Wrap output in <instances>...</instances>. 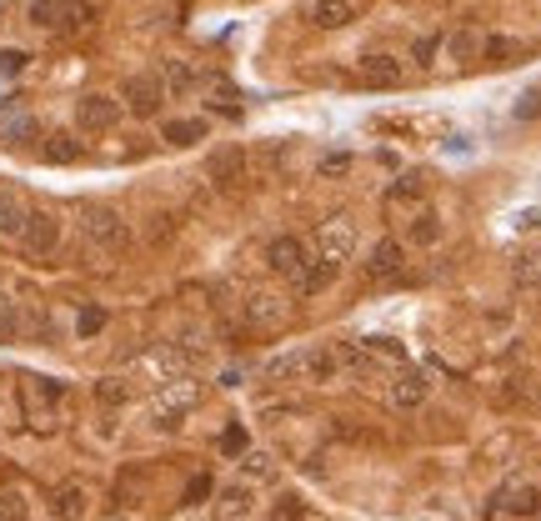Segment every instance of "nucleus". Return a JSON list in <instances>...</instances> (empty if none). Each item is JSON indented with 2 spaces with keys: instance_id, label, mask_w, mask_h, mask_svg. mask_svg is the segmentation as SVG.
<instances>
[{
  "instance_id": "f257e3e1",
  "label": "nucleus",
  "mask_w": 541,
  "mask_h": 521,
  "mask_svg": "<svg viewBox=\"0 0 541 521\" xmlns=\"http://www.w3.org/2000/svg\"><path fill=\"white\" fill-rule=\"evenodd\" d=\"M81 231H86V241H91L101 256H126V251H131V221H126L116 206H86Z\"/></svg>"
},
{
  "instance_id": "f03ea898",
  "label": "nucleus",
  "mask_w": 541,
  "mask_h": 521,
  "mask_svg": "<svg viewBox=\"0 0 541 521\" xmlns=\"http://www.w3.org/2000/svg\"><path fill=\"white\" fill-rule=\"evenodd\" d=\"M96 21V11L86 0H31V26L51 31V36H76Z\"/></svg>"
},
{
  "instance_id": "7ed1b4c3",
  "label": "nucleus",
  "mask_w": 541,
  "mask_h": 521,
  "mask_svg": "<svg viewBox=\"0 0 541 521\" xmlns=\"http://www.w3.org/2000/svg\"><path fill=\"white\" fill-rule=\"evenodd\" d=\"M61 401H66V386L61 381H46V376H26L21 381V416L36 431H56V406Z\"/></svg>"
},
{
  "instance_id": "20e7f679",
  "label": "nucleus",
  "mask_w": 541,
  "mask_h": 521,
  "mask_svg": "<svg viewBox=\"0 0 541 521\" xmlns=\"http://www.w3.org/2000/svg\"><path fill=\"white\" fill-rule=\"evenodd\" d=\"M121 106H126L131 116H141V121L161 116V106H166V86H161V76H156V71H136V76H126V86H121Z\"/></svg>"
},
{
  "instance_id": "39448f33",
  "label": "nucleus",
  "mask_w": 541,
  "mask_h": 521,
  "mask_svg": "<svg viewBox=\"0 0 541 521\" xmlns=\"http://www.w3.org/2000/svg\"><path fill=\"white\" fill-rule=\"evenodd\" d=\"M196 401H201V391H196L191 381H171L166 391H156V396H151V426H161V431L181 426V421H186V411H196Z\"/></svg>"
},
{
  "instance_id": "423d86ee",
  "label": "nucleus",
  "mask_w": 541,
  "mask_h": 521,
  "mask_svg": "<svg viewBox=\"0 0 541 521\" xmlns=\"http://www.w3.org/2000/svg\"><path fill=\"white\" fill-rule=\"evenodd\" d=\"M61 216H51V211H31L26 216V231H21V251L31 256V261H51L56 251H61Z\"/></svg>"
},
{
  "instance_id": "0eeeda50",
  "label": "nucleus",
  "mask_w": 541,
  "mask_h": 521,
  "mask_svg": "<svg viewBox=\"0 0 541 521\" xmlns=\"http://www.w3.org/2000/svg\"><path fill=\"white\" fill-rule=\"evenodd\" d=\"M121 101L116 96H101V91H91V96H81L76 101V126L81 131H91V136H106V131H116L121 126Z\"/></svg>"
},
{
  "instance_id": "6e6552de",
  "label": "nucleus",
  "mask_w": 541,
  "mask_h": 521,
  "mask_svg": "<svg viewBox=\"0 0 541 521\" xmlns=\"http://www.w3.org/2000/svg\"><path fill=\"white\" fill-rule=\"evenodd\" d=\"M46 506H51V516H56V521H86V516H91V486L71 476V481L51 486Z\"/></svg>"
},
{
  "instance_id": "1a4fd4ad",
  "label": "nucleus",
  "mask_w": 541,
  "mask_h": 521,
  "mask_svg": "<svg viewBox=\"0 0 541 521\" xmlns=\"http://www.w3.org/2000/svg\"><path fill=\"white\" fill-rule=\"evenodd\" d=\"M301 21L311 31H346L356 21V0H306L301 6Z\"/></svg>"
},
{
  "instance_id": "9d476101",
  "label": "nucleus",
  "mask_w": 541,
  "mask_h": 521,
  "mask_svg": "<svg viewBox=\"0 0 541 521\" xmlns=\"http://www.w3.org/2000/svg\"><path fill=\"white\" fill-rule=\"evenodd\" d=\"M356 71H361V81H366V86H376V91H396V86L406 81V66H401L391 51H366Z\"/></svg>"
},
{
  "instance_id": "9b49d317",
  "label": "nucleus",
  "mask_w": 541,
  "mask_h": 521,
  "mask_svg": "<svg viewBox=\"0 0 541 521\" xmlns=\"http://www.w3.org/2000/svg\"><path fill=\"white\" fill-rule=\"evenodd\" d=\"M301 266H306V241L301 236H271L266 241V271L271 276H286L291 281Z\"/></svg>"
},
{
  "instance_id": "f8f14e48",
  "label": "nucleus",
  "mask_w": 541,
  "mask_h": 521,
  "mask_svg": "<svg viewBox=\"0 0 541 521\" xmlns=\"http://www.w3.org/2000/svg\"><path fill=\"white\" fill-rule=\"evenodd\" d=\"M301 381H306V386H336V381H341V356H336V346H306V351H301Z\"/></svg>"
},
{
  "instance_id": "ddd939ff",
  "label": "nucleus",
  "mask_w": 541,
  "mask_h": 521,
  "mask_svg": "<svg viewBox=\"0 0 541 521\" xmlns=\"http://www.w3.org/2000/svg\"><path fill=\"white\" fill-rule=\"evenodd\" d=\"M491 511H506V516L531 521V516H541V486H531V481H511V486H501V491H496Z\"/></svg>"
},
{
  "instance_id": "4468645a",
  "label": "nucleus",
  "mask_w": 541,
  "mask_h": 521,
  "mask_svg": "<svg viewBox=\"0 0 541 521\" xmlns=\"http://www.w3.org/2000/svg\"><path fill=\"white\" fill-rule=\"evenodd\" d=\"M316 246H321V256L346 261V256L356 251V226H351V216H326V221L316 226Z\"/></svg>"
},
{
  "instance_id": "2eb2a0df",
  "label": "nucleus",
  "mask_w": 541,
  "mask_h": 521,
  "mask_svg": "<svg viewBox=\"0 0 541 521\" xmlns=\"http://www.w3.org/2000/svg\"><path fill=\"white\" fill-rule=\"evenodd\" d=\"M286 321H291V311H286L281 296H271V291L246 296V326H251V331H281Z\"/></svg>"
},
{
  "instance_id": "dca6fc26",
  "label": "nucleus",
  "mask_w": 541,
  "mask_h": 521,
  "mask_svg": "<svg viewBox=\"0 0 541 521\" xmlns=\"http://www.w3.org/2000/svg\"><path fill=\"white\" fill-rule=\"evenodd\" d=\"M401 271H406V251H401V241H376L371 246V261H366V281H401Z\"/></svg>"
},
{
  "instance_id": "f3484780",
  "label": "nucleus",
  "mask_w": 541,
  "mask_h": 521,
  "mask_svg": "<svg viewBox=\"0 0 541 521\" xmlns=\"http://www.w3.org/2000/svg\"><path fill=\"white\" fill-rule=\"evenodd\" d=\"M336 276H341V261H336V256H316V261H306L291 281H296L301 296H321V291L336 286Z\"/></svg>"
},
{
  "instance_id": "a211bd4d",
  "label": "nucleus",
  "mask_w": 541,
  "mask_h": 521,
  "mask_svg": "<svg viewBox=\"0 0 541 521\" xmlns=\"http://www.w3.org/2000/svg\"><path fill=\"white\" fill-rule=\"evenodd\" d=\"M251 511H256V491H251L246 481H236V486H226V491L216 496L211 521H251Z\"/></svg>"
},
{
  "instance_id": "6ab92c4d",
  "label": "nucleus",
  "mask_w": 541,
  "mask_h": 521,
  "mask_svg": "<svg viewBox=\"0 0 541 521\" xmlns=\"http://www.w3.org/2000/svg\"><path fill=\"white\" fill-rule=\"evenodd\" d=\"M206 171H211L216 186H246V151H241V146H226V151L211 156Z\"/></svg>"
},
{
  "instance_id": "aec40b11",
  "label": "nucleus",
  "mask_w": 541,
  "mask_h": 521,
  "mask_svg": "<svg viewBox=\"0 0 541 521\" xmlns=\"http://www.w3.org/2000/svg\"><path fill=\"white\" fill-rule=\"evenodd\" d=\"M426 396H431V381L421 371H406L401 381H391V406L396 411H416V406H426Z\"/></svg>"
},
{
  "instance_id": "412c9836",
  "label": "nucleus",
  "mask_w": 541,
  "mask_h": 521,
  "mask_svg": "<svg viewBox=\"0 0 541 521\" xmlns=\"http://www.w3.org/2000/svg\"><path fill=\"white\" fill-rule=\"evenodd\" d=\"M26 201L21 196H11V191H0V241H21V231H26Z\"/></svg>"
},
{
  "instance_id": "4be33fe9",
  "label": "nucleus",
  "mask_w": 541,
  "mask_h": 521,
  "mask_svg": "<svg viewBox=\"0 0 541 521\" xmlns=\"http://www.w3.org/2000/svg\"><path fill=\"white\" fill-rule=\"evenodd\" d=\"M161 86H166V96H186V91H196L201 86V76H196V66H186V61H166L161 71Z\"/></svg>"
},
{
  "instance_id": "5701e85b",
  "label": "nucleus",
  "mask_w": 541,
  "mask_h": 521,
  "mask_svg": "<svg viewBox=\"0 0 541 521\" xmlns=\"http://www.w3.org/2000/svg\"><path fill=\"white\" fill-rule=\"evenodd\" d=\"M421 196H426V181H421V176H401V181L386 186L381 201H386V211H401V206H411V201H421Z\"/></svg>"
},
{
  "instance_id": "b1692460",
  "label": "nucleus",
  "mask_w": 541,
  "mask_h": 521,
  "mask_svg": "<svg viewBox=\"0 0 541 521\" xmlns=\"http://www.w3.org/2000/svg\"><path fill=\"white\" fill-rule=\"evenodd\" d=\"M406 241H411V246H436V241H441V216L416 211V216L406 221Z\"/></svg>"
},
{
  "instance_id": "393cba45",
  "label": "nucleus",
  "mask_w": 541,
  "mask_h": 521,
  "mask_svg": "<svg viewBox=\"0 0 541 521\" xmlns=\"http://www.w3.org/2000/svg\"><path fill=\"white\" fill-rule=\"evenodd\" d=\"M296 376H301V351H286V356L266 361V371H261V381H266V386H291Z\"/></svg>"
},
{
  "instance_id": "a878e982",
  "label": "nucleus",
  "mask_w": 541,
  "mask_h": 521,
  "mask_svg": "<svg viewBox=\"0 0 541 521\" xmlns=\"http://www.w3.org/2000/svg\"><path fill=\"white\" fill-rule=\"evenodd\" d=\"M511 281H516L521 291H541V251H521V256L511 261Z\"/></svg>"
},
{
  "instance_id": "bb28decb",
  "label": "nucleus",
  "mask_w": 541,
  "mask_h": 521,
  "mask_svg": "<svg viewBox=\"0 0 541 521\" xmlns=\"http://www.w3.org/2000/svg\"><path fill=\"white\" fill-rule=\"evenodd\" d=\"M161 141L166 146H196V141H206V121H166Z\"/></svg>"
},
{
  "instance_id": "cd10ccee",
  "label": "nucleus",
  "mask_w": 541,
  "mask_h": 521,
  "mask_svg": "<svg viewBox=\"0 0 541 521\" xmlns=\"http://www.w3.org/2000/svg\"><path fill=\"white\" fill-rule=\"evenodd\" d=\"M21 326H26V316H21V301H16V296H0V346L21 341Z\"/></svg>"
},
{
  "instance_id": "c85d7f7f",
  "label": "nucleus",
  "mask_w": 541,
  "mask_h": 521,
  "mask_svg": "<svg viewBox=\"0 0 541 521\" xmlns=\"http://www.w3.org/2000/svg\"><path fill=\"white\" fill-rule=\"evenodd\" d=\"M336 356H341V371H371L376 356L366 351V341H336Z\"/></svg>"
},
{
  "instance_id": "c756f323",
  "label": "nucleus",
  "mask_w": 541,
  "mask_h": 521,
  "mask_svg": "<svg viewBox=\"0 0 541 521\" xmlns=\"http://www.w3.org/2000/svg\"><path fill=\"white\" fill-rule=\"evenodd\" d=\"M481 56H486V61H496V66H506V61H516V56H521V46H516L511 36H486V41H481Z\"/></svg>"
},
{
  "instance_id": "7c9ffc66",
  "label": "nucleus",
  "mask_w": 541,
  "mask_h": 521,
  "mask_svg": "<svg viewBox=\"0 0 541 521\" xmlns=\"http://www.w3.org/2000/svg\"><path fill=\"white\" fill-rule=\"evenodd\" d=\"M46 161H56V166L81 161V141H76V136H51V141H46Z\"/></svg>"
},
{
  "instance_id": "2f4dec72",
  "label": "nucleus",
  "mask_w": 541,
  "mask_h": 521,
  "mask_svg": "<svg viewBox=\"0 0 541 521\" xmlns=\"http://www.w3.org/2000/svg\"><path fill=\"white\" fill-rule=\"evenodd\" d=\"M446 46H451V61H476L481 56V36L476 31H456V36H446Z\"/></svg>"
},
{
  "instance_id": "473e14b6",
  "label": "nucleus",
  "mask_w": 541,
  "mask_h": 521,
  "mask_svg": "<svg viewBox=\"0 0 541 521\" xmlns=\"http://www.w3.org/2000/svg\"><path fill=\"white\" fill-rule=\"evenodd\" d=\"M441 46H446V36H441V31H426V36H416L411 61H416V66H431V61L441 56Z\"/></svg>"
},
{
  "instance_id": "72a5a7b5",
  "label": "nucleus",
  "mask_w": 541,
  "mask_h": 521,
  "mask_svg": "<svg viewBox=\"0 0 541 521\" xmlns=\"http://www.w3.org/2000/svg\"><path fill=\"white\" fill-rule=\"evenodd\" d=\"M0 521H31V501L21 491H0Z\"/></svg>"
},
{
  "instance_id": "f704fd0d",
  "label": "nucleus",
  "mask_w": 541,
  "mask_h": 521,
  "mask_svg": "<svg viewBox=\"0 0 541 521\" xmlns=\"http://www.w3.org/2000/svg\"><path fill=\"white\" fill-rule=\"evenodd\" d=\"M126 396H131V386H126L121 376H106V381H96V401H101V406H121Z\"/></svg>"
},
{
  "instance_id": "c9c22d12",
  "label": "nucleus",
  "mask_w": 541,
  "mask_h": 521,
  "mask_svg": "<svg viewBox=\"0 0 541 521\" xmlns=\"http://www.w3.org/2000/svg\"><path fill=\"white\" fill-rule=\"evenodd\" d=\"M271 521H306V501H296V496H281V501L271 506Z\"/></svg>"
},
{
  "instance_id": "e433bc0d",
  "label": "nucleus",
  "mask_w": 541,
  "mask_h": 521,
  "mask_svg": "<svg viewBox=\"0 0 541 521\" xmlns=\"http://www.w3.org/2000/svg\"><path fill=\"white\" fill-rule=\"evenodd\" d=\"M366 351H371L376 361H406V351H401L396 341H381V336H366Z\"/></svg>"
},
{
  "instance_id": "4c0bfd02",
  "label": "nucleus",
  "mask_w": 541,
  "mask_h": 521,
  "mask_svg": "<svg viewBox=\"0 0 541 521\" xmlns=\"http://www.w3.org/2000/svg\"><path fill=\"white\" fill-rule=\"evenodd\" d=\"M316 171H321V176H346V171H351V156H346V151H331V156H321Z\"/></svg>"
},
{
  "instance_id": "58836bf2",
  "label": "nucleus",
  "mask_w": 541,
  "mask_h": 521,
  "mask_svg": "<svg viewBox=\"0 0 541 521\" xmlns=\"http://www.w3.org/2000/svg\"><path fill=\"white\" fill-rule=\"evenodd\" d=\"M101 326H106V311H101V306H86V311H81V321H76V331H81V336H96Z\"/></svg>"
},
{
  "instance_id": "ea45409f",
  "label": "nucleus",
  "mask_w": 541,
  "mask_h": 521,
  "mask_svg": "<svg viewBox=\"0 0 541 521\" xmlns=\"http://www.w3.org/2000/svg\"><path fill=\"white\" fill-rule=\"evenodd\" d=\"M26 61H31L26 51H0V76H21V71H26Z\"/></svg>"
},
{
  "instance_id": "a19ab883",
  "label": "nucleus",
  "mask_w": 541,
  "mask_h": 521,
  "mask_svg": "<svg viewBox=\"0 0 541 521\" xmlns=\"http://www.w3.org/2000/svg\"><path fill=\"white\" fill-rule=\"evenodd\" d=\"M201 496H211V476H196L191 491H186V506H201Z\"/></svg>"
},
{
  "instance_id": "79ce46f5",
  "label": "nucleus",
  "mask_w": 541,
  "mask_h": 521,
  "mask_svg": "<svg viewBox=\"0 0 541 521\" xmlns=\"http://www.w3.org/2000/svg\"><path fill=\"white\" fill-rule=\"evenodd\" d=\"M261 471H271V456H256V451H251V456H246V476H261Z\"/></svg>"
},
{
  "instance_id": "37998d69",
  "label": "nucleus",
  "mask_w": 541,
  "mask_h": 521,
  "mask_svg": "<svg viewBox=\"0 0 541 521\" xmlns=\"http://www.w3.org/2000/svg\"><path fill=\"white\" fill-rule=\"evenodd\" d=\"M241 446H246V431H226L221 436V451H241Z\"/></svg>"
},
{
  "instance_id": "c03bdc74",
  "label": "nucleus",
  "mask_w": 541,
  "mask_h": 521,
  "mask_svg": "<svg viewBox=\"0 0 541 521\" xmlns=\"http://www.w3.org/2000/svg\"><path fill=\"white\" fill-rule=\"evenodd\" d=\"M536 111H541V96L531 91V96H526V106H516V116H536Z\"/></svg>"
},
{
  "instance_id": "a18cd8bd",
  "label": "nucleus",
  "mask_w": 541,
  "mask_h": 521,
  "mask_svg": "<svg viewBox=\"0 0 541 521\" xmlns=\"http://www.w3.org/2000/svg\"><path fill=\"white\" fill-rule=\"evenodd\" d=\"M536 401H541V391H536Z\"/></svg>"
}]
</instances>
